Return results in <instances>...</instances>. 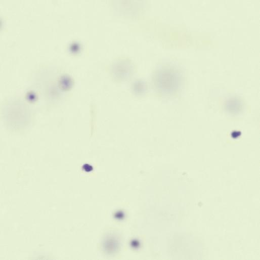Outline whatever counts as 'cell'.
I'll return each mask as SVG.
<instances>
[{
  "instance_id": "1",
  "label": "cell",
  "mask_w": 260,
  "mask_h": 260,
  "mask_svg": "<svg viewBox=\"0 0 260 260\" xmlns=\"http://www.w3.org/2000/svg\"><path fill=\"white\" fill-rule=\"evenodd\" d=\"M157 77L160 87L168 91L176 86L178 80V73L170 68L161 69L158 73Z\"/></svg>"
}]
</instances>
